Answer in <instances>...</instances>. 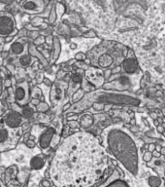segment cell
<instances>
[{
    "mask_svg": "<svg viewBox=\"0 0 165 187\" xmlns=\"http://www.w3.org/2000/svg\"><path fill=\"white\" fill-rule=\"evenodd\" d=\"M107 170V154L94 135L75 133L57 148L50 176L57 187H90Z\"/></svg>",
    "mask_w": 165,
    "mask_h": 187,
    "instance_id": "cell-1",
    "label": "cell"
},
{
    "mask_svg": "<svg viewBox=\"0 0 165 187\" xmlns=\"http://www.w3.org/2000/svg\"><path fill=\"white\" fill-rule=\"evenodd\" d=\"M110 152L123 166L136 176L138 174V150L132 136L119 126H112L104 132Z\"/></svg>",
    "mask_w": 165,
    "mask_h": 187,
    "instance_id": "cell-2",
    "label": "cell"
},
{
    "mask_svg": "<svg viewBox=\"0 0 165 187\" xmlns=\"http://www.w3.org/2000/svg\"><path fill=\"white\" fill-rule=\"evenodd\" d=\"M85 78L87 80L93 85L94 87L98 88L101 87L104 84V73L101 69H99L97 67H89L87 71H85Z\"/></svg>",
    "mask_w": 165,
    "mask_h": 187,
    "instance_id": "cell-3",
    "label": "cell"
},
{
    "mask_svg": "<svg viewBox=\"0 0 165 187\" xmlns=\"http://www.w3.org/2000/svg\"><path fill=\"white\" fill-rule=\"evenodd\" d=\"M21 123V116L17 111H8L4 117V125L11 129H18Z\"/></svg>",
    "mask_w": 165,
    "mask_h": 187,
    "instance_id": "cell-4",
    "label": "cell"
},
{
    "mask_svg": "<svg viewBox=\"0 0 165 187\" xmlns=\"http://www.w3.org/2000/svg\"><path fill=\"white\" fill-rule=\"evenodd\" d=\"M14 20L10 16L0 17V35L7 36L12 33L14 30Z\"/></svg>",
    "mask_w": 165,
    "mask_h": 187,
    "instance_id": "cell-5",
    "label": "cell"
},
{
    "mask_svg": "<svg viewBox=\"0 0 165 187\" xmlns=\"http://www.w3.org/2000/svg\"><path fill=\"white\" fill-rule=\"evenodd\" d=\"M23 9L29 13H39L43 10V0H26L23 3Z\"/></svg>",
    "mask_w": 165,
    "mask_h": 187,
    "instance_id": "cell-6",
    "label": "cell"
},
{
    "mask_svg": "<svg viewBox=\"0 0 165 187\" xmlns=\"http://www.w3.org/2000/svg\"><path fill=\"white\" fill-rule=\"evenodd\" d=\"M119 171L115 170L112 172L110 177L108 178V181L101 187H129L125 181L119 180Z\"/></svg>",
    "mask_w": 165,
    "mask_h": 187,
    "instance_id": "cell-7",
    "label": "cell"
},
{
    "mask_svg": "<svg viewBox=\"0 0 165 187\" xmlns=\"http://www.w3.org/2000/svg\"><path fill=\"white\" fill-rule=\"evenodd\" d=\"M16 97H17V102L20 104L24 105L27 103L29 95H28V86L26 82L18 85L16 91Z\"/></svg>",
    "mask_w": 165,
    "mask_h": 187,
    "instance_id": "cell-8",
    "label": "cell"
},
{
    "mask_svg": "<svg viewBox=\"0 0 165 187\" xmlns=\"http://www.w3.org/2000/svg\"><path fill=\"white\" fill-rule=\"evenodd\" d=\"M54 136V128H49L44 133L42 134L39 139V145L42 149L48 148L53 141V139Z\"/></svg>",
    "mask_w": 165,
    "mask_h": 187,
    "instance_id": "cell-9",
    "label": "cell"
},
{
    "mask_svg": "<svg viewBox=\"0 0 165 187\" xmlns=\"http://www.w3.org/2000/svg\"><path fill=\"white\" fill-rule=\"evenodd\" d=\"M64 98V89L62 88V83H55L51 92V100L53 104L60 103Z\"/></svg>",
    "mask_w": 165,
    "mask_h": 187,
    "instance_id": "cell-10",
    "label": "cell"
},
{
    "mask_svg": "<svg viewBox=\"0 0 165 187\" xmlns=\"http://www.w3.org/2000/svg\"><path fill=\"white\" fill-rule=\"evenodd\" d=\"M123 69L126 73H134L138 69V62L134 57H128L123 62Z\"/></svg>",
    "mask_w": 165,
    "mask_h": 187,
    "instance_id": "cell-11",
    "label": "cell"
},
{
    "mask_svg": "<svg viewBox=\"0 0 165 187\" xmlns=\"http://www.w3.org/2000/svg\"><path fill=\"white\" fill-rule=\"evenodd\" d=\"M18 129H11L6 126L0 127V144H4V143L8 142L11 138V133L15 132L16 130H18Z\"/></svg>",
    "mask_w": 165,
    "mask_h": 187,
    "instance_id": "cell-12",
    "label": "cell"
},
{
    "mask_svg": "<svg viewBox=\"0 0 165 187\" xmlns=\"http://www.w3.org/2000/svg\"><path fill=\"white\" fill-rule=\"evenodd\" d=\"M44 165H45V159L43 155L35 156L30 161V166L33 170H40L44 167Z\"/></svg>",
    "mask_w": 165,
    "mask_h": 187,
    "instance_id": "cell-13",
    "label": "cell"
},
{
    "mask_svg": "<svg viewBox=\"0 0 165 187\" xmlns=\"http://www.w3.org/2000/svg\"><path fill=\"white\" fill-rule=\"evenodd\" d=\"M113 62H114L113 57L108 54H104L102 56H100L98 59V64L102 68H107V67L111 66Z\"/></svg>",
    "mask_w": 165,
    "mask_h": 187,
    "instance_id": "cell-14",
    "label": "cell"
},
{
    "mask_svg": "<svg viewBox=\"0 0 165 187\" xmlns=\"http://www.w3.org/2000/svg\"><path fill=\"white\" fill-rule=\"evenodd\" d=\"M92 124H93V118L89 114L84 115L80 119V126L84 128H89Z\"/></svg>",
    "mask_w": 165,
    "mask_h": 187,
    "instance_id": "cell-15",
    "label": "cell"
},
{
    "mask_svg": "<svg viewBox=\"0 0 165 187\" xmlns=\"http://www.w3.org/2000/svg\"><path fill=\"white\" fill-rule=\"evenodd\" d=\"M148 183L150 187H160L162 184V180L158 176H150L148 178Z\"/></svg>",
    "mask_w": 165,
    "mask_h": 187,
    "instance_id": "cell-16",
    "label": "cell"
},
{
    "mask_svg": "<svg viewBox=\"0 0 165 187\" xmlns=\"http://www.w3.org/2000/svg\"><path fill=\"white\" fill-rule=\"evenodd\" d=\"M12 52L16 55H19L24 52V45L20 44V42H16L12 45Z\"/></svg>",
    "mask_w": 165,
    "mask_h": 187,
    "instance_id": "cell-17",
    "label": "cell"
},
{
    "mask_svg": "<svg viewBox=\"0 0 165 187\" xmlns=\"http://www.w3.org/2000/svg\"><path fill=\"white\" fill-rule=\"evenodd\" d=\"M54 60H56L59 56L60 53V43L59 41V38H54Z\"/></svg>",
    "mask_w": 165,
    "mask_h": 187,
    "instance_id": "cell-18",
    "label": "cell"
},
{
    "mask_svg": "<svg viewBox=\"0 0 165 187\" xmlns=\"http://www.w3.org/2000/svg\"><path fill=\"white\" fill-rule=\"evenodd\" d=\"M20 62L21 66H29L30 62H31V57H30L29 56H28V55H24V56L20 59Z\"/></svg>",
    "mask_w": 165,
    "mask_h": 187,
    "instance_id": "cell-19",
    "label": "cell"
},
{
    "mask_svg": "<svg viewBox=\"0 0 165 187\" xmlns=\"http://www.w3.org/2000/svg\"><path fill=\"white\" fill-rule=\"evenodd\" d=\"M84 92L82 91V90H78V91H76V93L75 94H73V97H72V100H73V103H77V102H79L83 97H84Z\"/></svg>",
    "mask_w": 165,
    "mask_h": 187,
    "instance_id": "cell-20",
    "label": "cell"
},
{
    "mask_svg": "<svg viewBox=\"0 0 165 187\" xmlns=\"http://www.w3.org/2000/svg\"><path fill=\"white\" fill-rule=\"evenodd\" d=\"M82 80H83L82 75L79 74V73H76V74H74V75L72 76V80H71V81H72V83H74V84L80 85L81 82H82Z\"/></svg>",
    "mask_w": 165,
    "mask_h": 187,
    "instance_id": "cell-21",
    "label": "cell"
},
{
    "mask_svg": "<svg viewBox=\"0 0 165 187\" xmlns=\"http://www.w3.org/2000/svg\"><path fill=\"white\" fill-rule=\"evenodd\" d=\"M152 158H153V152H150V151H147V152L143 155V160L145 162H150L152 160Z\"/></svg>",
    "mask_w": 165,
    "mask_h": 187,
    "instance_id": "cell-22",
    "label": "cell"
},
{
    "mask_svg": "<svg viewBox=\"0 0 165 187\" xmlns=\"http://www.w3.org/2000/svg\"><path fill=\"white\" fill-rule=\"evenodd\" d=\"M68 125H69V127H70L71 129H77V128L80 127V123H79V122L76 121V120H71V121H69V122H68Z\"/></svg>",
    "mask_w": 165,
    "mask_h": 187,
    "instance_id": "cell-23",
    "label": "cell"
},
{
    "mask_svg": "<svg viewBox=\"0 0 165 187\" xmlns=\"http://www.w3.org/2000/svg\"><path fill=\"white\" fill-rule=\"evenodd\" d=\"M92 107L96 111H99V110H102L104 107H105V105L102 103H93V105H92Z\"/></svg>",
    "mask_w": 165,
    "mask_h": 187,
    "instance_id": "cell-24",
    "label": "cell"
},
{
    "mask_svg": "<svg viewBox=\"0 0 165 187\" xmlns=\"http://www.w3.org/2000/svg\"><path fill=\"white\" fill-rule=\"evenodd\" d=\"M23 114H24V117H31L32 114H33V111L31 108H24L23 110Z\"/></svg>",
    "mask_w": 165,
    "mask_h": 187,
    "instance_id": "cell-25",
    "label": "cell"
},
{
    "mask_svg": "<svg viewBox=\"0 0 165 187\" xmlns=\"http://www.w3.org/2000/svg\"><path fill=\"white\" fill-rule=\"evenodd\" d=\"M75 59H76L77 61H85V55L83 52H79V53L76 54Z\"/></svg>",
    "mask_w": 165,
    "mask_h": 187,
    "instance_id": "cell-26",
    "label": "cell"
},
{
    "mask_svg": "<svg viewBox=\"0 0 165 187\" xmlns=\"http://www.w3.org/2000/svg\"><path fill=\"white\" fill-rule=\"evenodd\" d=\"M48 108H49V106H48V104L47 103H39V105H38V110L39 111H46V110H48Z\"/></svg>",
    "mask_w": 165,
    "mask_h": 187,
    "instance_id": "cell-27",
    "label": "cell"
},
{
    "mask_svg": "<svg viewBox=\"0 0 165 187\" xmlns=\"http://www.w3.org/2000/svg\"><path fill=\"white\" fill-rule=\"evenodd\" d=\"M41 187H51V182L48 179H43L41 181Z\"/></svg>",
    "mask_w": 165,
    "mask_h": 187,
    "instance_id": "cell-28",
    "label": "cell"
},
{
    "mask_svg": "<svg viewBox=\"0 0 165 187\" xmlns=\"http://www.w3.org/2000/svg\"><path fill=\"white\" fill-rule=\"evenodd\" d=\"M26 144H27V146L29 147V148H33L35 146V142L33 140H28Z\"/></svg>",
    "mask_w": 165,
    "mask_h": 187,
    "instance_id": "cell-29",
    "label": "cell"
},
{
    "mask_svg": "<svg viewBox=\"0 0 165 187\" xmlns=\"http://www.w3.org/2000/svg\"><path fill=\"white\" fill-rule=\"evenodd\" d=\"M155 148H156V145L154 144V143H152V144H150V146H149V151L150 152H154V151L155 150Z\"/></svg>",
    "mask_w": 165,
    "mask_h": 187,
    "instance_id": "cell-30",
    "label": "cell"
},
{
    "mask_svg": "<svg viewBox=\"0 0 165 187\" xmlns=\"http://www.w3.org/2000/svg\"><path fill=\"white\" fill-rule=\"evenodd\" d=\"M85 37H95V33H93L92 31H89V33L85 34Z\"/></svg>",
    "mask_w": 165,
    "mask_h": 187,
    "instance_id": "cell-31",
    "label": "cell"
},
{
    "mask_svg": "<svg viewBox=\"0 0 165 187\" xmlns=\"http://www.w3.org/2000/svg\"><path fill=\"white\" fill-rule=\"evenodd\" d=\"M156 129H157V131H158V133H161V134H162V133L164 132V127H163V126H157Z\"/></svg>",
    "mask_w": 165,
    "mask_h": 187,
    "instance_id": "cell-32",
    "label": "cell"
},
{
    "mask_svg": "<svg viewBox=\"0 0 165 187\" xmlns=\"http://www.w3.org/2000/svg\"><path fill=\"white\" fill-rule=\"evenodd\" d=\"M150 116L152 117L153 119H154V120H156V119H157V114H156L155 112H152V113L150 114Z\"/></svg>",
    "mask_w": 165,
    "mask_h": 187,
    "instance_id": "cell-33",
    "label": "cell"
},
{
    "mask_svg": "<svg viewBox=\"0 0 165 187\" xmlns=\"http://www.w3.org/2000/svg\"><path fill=\"white\" fill-rule=\"evenodd\" d=\"M160 154H161L160 152H158V151H157V152H156L155 150H154V152H153V156H155V157H159V156H160Z\"/></svg>",
    "mask_w": 165,
    "mask_h": 187,
    "instance_id": "cell-34",
    "label": "cell"
},
{
    "mask_svg": "<svg viewBox=\"0 0 165 187\" xmlns=\"http://www.w3.org/2000/svg\"><path fill=\"white\" fill-rule=\"evenodd\" d=\"M44 82H45V84H46V85H48V86H50V85L52 84V83H51V81H50L49 79H45Z\"/></svg>",
    "mask_w": 165,
    "mask_h": 187,
    "instance_id": "cell-35",
    "label": "cell"
},
{
    "mask_svg": "<svg viewBox=\"0 0 165 187\" xmlns=\"http://www.w3.org/2000/svg\"><path fill=\"white\" fill-rule=\"evenodd\" d=\"M160 153L165 155V147H161V150H160Z\"/></svg>",
    "mask_w": 165,
    "mask_h": 187,
    "instance_id": "cell-36",
    "label": "cell"
},
{
    "mask_svg": "<svg viewBox=\"0 0 165 187\" xmlns=\"http://www.w3.org/2000/svg\"><path fill=\"white\" fill-rule=\"evenodd\" d=\"M110 108H111V105H105V107H104L105 110H109Z\"/></svg>",
    "mask_w": 165,
    "mask_h": 187,
    "instance_id": "cell-37",
    "label": "cell"
},
{
    "mask_svg": "<svg viewBox=\"0 0 165 187\" xmlns=\"http://www.w3.org/2000/svg\"><path fill=\"white\" fill-rule=\"evenodd\" d=\"M32 103H33L34 104H38V103H39V102H38L37 99H33V102H32Z\"/></svg>",
    "mask_w": 165,
    "mask_h": 187,
    "instance_id": "cell-38",
    "label": "cell"
},
{
    "mask_svg": "<svg viewBox=\"0 0 165 187\" xmlns=\"http://www.w3.org/2000/svg\"><path fill=\"white\" fill-rule=\"evenodd\" d=\"M154 125H155L156 127H157V126H159V122L157 121V120H155V121H154Z\"/></svg>",
    "mask_w": 165,
    "mask_h": 187,
    "instance_id": "cell-39",
    "label": "cell"
},
{
    "mask_svg": "<svg viewBox=\"0 0 165 187\" xmlns=\"http://www.w3.org/2000/svg\"><path fill=\"white\" fill-rule=\"evenodd\" d=\"M162 135H163L164 138H165V132H163V133H162Z\"/></svg>",
    "mask_w": 165,
    "mask_h": 187,
    "instance_id": "cell-40",
    "label": "cell"
},
{
    "mask_svg": "<svg viewBox=\"0 0 165 187\" xmlns=\"http://www.w3.org/2000/svg\"><path fill=\"white\" fill-rule=\"evenodd\" d=\"M162 126H163V127H164V128H165V123H164V124H163V125H162Z\"/></svg>",
    "mask_w": 165,
    "mask_h": 187,
    "instance_id": "cell-41",
    "label": "cell"
},
{
    "mask_svg": "<svg viewBox=\"0 0 165 187\" xmlns=\"http://www.w3.org/2000/svg\"><path fill=\"white\" fill-rule=\"evenodd\" d=\"M164 159H165V155H164Z\"/></svg>",
    "mask_w": 165,
    "mask_h": 187,
    "instance_id": "cell-42",
    "label": "cell"
}]
</instances>
